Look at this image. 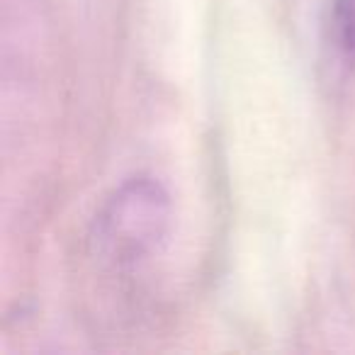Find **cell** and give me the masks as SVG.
Returning <instances> with one entry per match:
<instances>
[{
    "mask_svg": "<svg viewBox=\"0 0 355 355\" xmlns=\"http://www.w3.org/2000/svg\"><path fill=\"white\" fill-rule=\"evenodd\" d=\"M171 229V198L153 178H132L95 217V246L114 266H134L161 248Z\"/></svg>",
    "mask_w": 355,
    "mask_h": 355,
    "instance_id": "1",
    "label": "cell"
},
{
    "mask_svg": "<svg viewBox=\"0 0 355 355\" xmlns=\"http://www.w3.org/2000/svg\"><path fill=\"white\" fill-rule=\"evenodd\" d=\"M331 40L343 54L355 56V0H334Z\"/></svg>",
    "mask_w": 355,
    "mask_h": 355,
    "instance_id": "2",
    "label": "cell"
}]
</instances>
